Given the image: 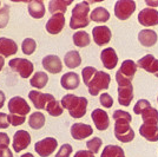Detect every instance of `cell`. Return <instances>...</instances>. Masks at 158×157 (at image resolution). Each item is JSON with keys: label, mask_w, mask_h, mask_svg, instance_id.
Instances as JSON below:
<instances>
[{"label": "cell", "mask_w": 158, "mask_h": 157, "mask_svg": "<svg viewBox=\"0 0 158 157\" xmlns=\"http://www.w3.org/2000/svg\"><path fill=\"white\" fill-rule=\"evenodd\" d=\"M112 117L114 119V136L116 138L123 142V143H129L133 141L135 138V131L132 130L130 126V123L132 121L131 115L129 112L123 111V110H116L113 112Z\"/></svg>", "instance_id": "6da1fadb"}, {"label": "cell", "mask_w": 158, "mask_h": 157, "mask_svg": "<svg viewBox=\"0 0 158 157\" xmlns=\"http://www.w3.org/2000/svg\"><path fill=\"white\" fill-rule=\"evenodd\" d=\"M61 106L67 109L70 116L73 118H81L85 116L87 109V99L85 97H78L76 95H65L61 98Z\"/></svg>", "instance_id": "7a4b0ae2"}, {"label": "cell", "mask_w": 158, "mask_h": 157, "mask_svg": "<svg viewBox=\"0 0 158 157\" xmlns=\"http://www.w3.org/2000/svg\"><path fill=\"white\" fill-rule=\"evenodd\" d=\"M89 12H90V2L89 1H83V2L77 4L72 10L70 27L72 30H78V28H84V27L89 26V24H90Z\"/></svg>", "instance_id": "3957f363"}, {"label": "cell", "mask_w": 158, "mask_h": 157, "mask_svg": "<svg viewBox=\"0 0 158 157\" xmlns=\"http://www.w3.org/2000/svg\"><path fill=\"white\" fill-rule=\"evenodd\" d=\"M116 80L118 84V102L123 106H129L133 99L132 80L122 76L118 71L116 73Z\"/></svg>", "instance_id": "277c9868"}, {"label": "cell", "mask_w": 158, "mask_h": 157, "mask_svg": "<svg viewBox=\"0 0 158 157\" xmlns=\"http://www.w3.org/2000/svg\"><path fill=\"white\" fill-rule=\"evenodd\" d=\"M110 82H111V77L109 73L104 71H97L86 86L91 96H97L102 90H106L109 87Z\"/></svg>", "instance_id": "5b68a950"}, {"label": "cell", "mask_w": 158, "mask_h": 157, "mask_svg": "<svg viewBox=\"0 0 158 157\" xmlns=\"http://www.w3.org/2000/svg\"><path fill=\"white\" fill-rule=\"evenodd\" d=\"M10 67L13 70V71L18 72L23 78H30V76L32 74L33 72V66L32 62H30L28 59L25 58H14L11 59L10 63H8Z\"/></svg>", "instance_id": "8992f818"}, {"label": "cell", "mask_w": 158, "mask_h": 157, "mask_svg": "<svg viewBox=\"0 0 158 157\" xmlns=\"http://www.w3.org/2000/svg\"><path fill=\"white\" fill-rule=\"evenodd\" d=\"M136 10V2L132 0H119L114 5V15L119 20H126Z\"/></svg>", "instance_id": "52a82bcc"}, {"label": "cell", "mask_w": 158, "mask_h": 157, "mask_svg": "<svg viewBox=\"0 0 158 157\" xmlns=\"http://www.w3.org/2000/svg\"><path fill=\"white\" fill-rule=\"evenodd\" d=\"M8 111L11 115H15V116H21V117H26L27 113H30L31 108L27 104V102L23 97H13L8 102Z\"/></svg>", "instance_id": "ba28073f"}, {"label": "cell", "mask_w": 158, "mask_h": 157, "mask_svg": "<svg viewBox=\"0 0 158 157\" xmlns=\"http://www.w3.org/2000/svg\"><path fill=\"white\" fill-rule=\"evenodd\" d=\"M58 142L53 137H46L41 141H38L34 145V150L40 157H48L57 149Z\"/></svg>", "instance_id": "9c48e42d"}, {"label": "cell", "mask_w": 158, "mask_h": 157, "mask_svg": "<svg viewBox=\"0 0 158 157\" xmlns=\"http://www.w3.org/2000/svg\"><path fill=\"white\" fill-rule=\"evenodd\" d=\"M28 98L32 102L33 106L35 109H38V110H43L44 109L45 110L47 104L51 100H53L54 97H53L52 95H50V93H43V92L37 91V90H32L28 93Z\"/></svg>", "instance_id": "30bf717a"}, {"label": "cell", "mask_w": 158, "mask_h": 157, "mask_svg": "<svg viewBox=\"0 0 158 157\" xmlns=\"http://www.w3.org/2000/svg\"><path fill=\"white\" fill-rule=\"evenodd\" d=\"M138 21L143 26H156L158 25V12L153 8H144L139 12Z\"/></svg>", "instance_id": "8fae6325"}, {"label": "cell", "mask_w": 158, "mask_h": 157, "mask_svg": "<svg viewBox=\"0 0 158 157\" xmlns=\"http://www.w3.org/2000/svg\"><path fill=\"white\" fill-rule=\"evenodd\" d=\"M65 26V17L63 13L53 14L46 23V31L50 34H58Z\"/></svg>", "instance_id": "7c38bea8"}, {"label": "cell", "mask_w": 158, "mask_h": 157, "mask_svg": "<svg viewBox=\"0 0 158 157\" xmlns=\"http://www.w3.org/2000/svg\"><path fill=\"white\" fill-rule=\"evenodd\" d=\"M31 143V135L26 130H18L13 136V149L15 152L25 150Z\"/></svg>", "instance_id": "4fadbf2b"}, {"label": "cell", "mask_w": 158, "mask_h": 157, "mask_svg": "<svg viewBox=\"0 0 158 157\" xmlns=\"http://www.w3.org/2000/svg\"><path fill=\"white\" fill-rule=\"evenodd\" d=\"M92 37L97 45L103 46L111 40L112 33L107 26H96L92 30Z\"/></svg>", "instance_id": "5bb4252c"}, {"label": "cell", "mask_w": 158, "mask_h": 157, "mask_svg": "<svg viewBox=\"0 0 158 157\" xmlns=\"http://www.w3.org/2000/svg\"><path fill=\"white\" fill-rule=\"evenodd\" d=\"M41 63H43L44 69L50 72V73H52V74H57V73H59L63 70L61 60L56 54H48L46 57H44Z\"/></svg>", "instance_id": "9a60e30c"}, {"label": "cell", "mask_w": 158, "mask_h": 157, "mask_svg": "<svg viewBox=\"0 0 158 157\" xmlns=\"http://www.w3.org/2000/svg\"><path fill=\"white\" fill-rule=\"evenodd\" d=\"M93 134V129L91 125L84 124V123H74L71 126V136L77 141L85 139L86 137L91 136Z\"/></svg>", "instance_id": "2e32d148"}, {"label": "cell", "mask_w": 158, "mask_h": 157, "mask_svg": "<svg viewBox=\"0 0 158 157\" xmlns=\"http://www.w3.org/2000/svg\"><path fill=\"white\" fill-rule=\"evenodd\" d=\"M100 59H102V63L105 69L112 70L114 69L117 64H118V57H117V53L116 51L112 49V47H107L104 49L102 53H100Z\"/></svg>", "instance_id": "e0dca14e"}, {"label": "cell", "mask_w": 158, "mask_h": 157, "mask_svg": "<svg viewBox=\"0 0 158 157\" xmlns=\"http://www.w3.org/2000/svg\"><path fill=\"white\" fill-rule=\"evenodd\" d=\"M91 117H92V121L96 128L100 131H104L109 128L110 125V119H109V116L106 111L102 110V109H96L93 110L92 113H91Z\"/></svg>", "instance_id": "ac0fdd59"}, {"label": "cell", "mask_w": 158, "mask_h": 157, "mask_svg": "<svg viewBox=\"0 0 158 157\" xmlns=\"http://www.w3.org/2000/svg\"><path fill=\"white\" fill-rule=\"evenodd\" d=\"M137 65L145 71L155 74L158 78V59L155 58L152 54H146L143 58H140L137 63Z\"/></svg>", "instance_id": "d6986e66"}, {"label": "cell", "mask_w": 158, "mask_h": 157, "mask_svg": "<svg viewBox=\"0 0 158 157\" xmlns=\"http://www.w3.org/2000/svg\"><path fill=\"white\" fill-rule=\"evenodd\" d=\"M17 51H18V45L14 40L5 38V37L0 38V56L1 57H11L15 54Z\"/></svg>", "instance_id": "ffe728a7"}, {"label": "cell", "mask_w": 158, "mask_h": 157, "mask_svg": "<svg viewBox=\"0 0 158 157\" xmlns=\"http://www.w3.org/2000/svg\"><path fill=\"white\" fill-rule=\"evenodd\" d=\"M79 76L76 72H67L65 74H63V77L60 79V84L65 90H74L79 86Z\"/></svg>", "instance_id": "44dd1931"}, {"label": "cell", "mask_w": 158, "mask_h": 157, "mask_svg": "<svg viewBox=\"0 0 158 157\" xmlns=\"http://www.w3.org/2000/svg\"><path fill=\"white\" fill-rule=\"evenodd\" d=\"M138 40L139 43L143 46H146V47H151L153 46L158 40L157 33L152 30H142L140 32L138 33Z\"/></svg>", "instance_id": "7402d4cb"}, {"label": "cell", "mask_w": 158, "mask_h": 157, "mask_svg": "<svg viewBox=\"0 0 158 157\" xmlns=\"http://www.w3.org/2000/svg\"><path fill=\"white\" fill-rule=\"evenodd\" d=\"M139 134L150 142H157L158 141V125L153 124H144L140 125Z\"/></svg>", "instance_id": "603a6c76"}, {"label": "cell", "mask_w": 158, "mask_h": 157, "mask_svg": "<svg viewBox=\"0 0 158 157\" xmlns=\"http://www.w3.org/2000/svg\"><path fill=\"white\" fill-rule=\"evenodd\" d=\"M137 67H138L137 63H135L133 60L127 59V60H124V62L122 63L120 69L118 70V72L122 74V76H124L125 78L132 80V78H133V77H135V74H136Z\"/></svg>", "instance_id": "cb8c5ba5"}, {"label": "cell", "mask_w": 158, "mask_h": 157, "mask_svg": "<svg viewBox=\"0 0 158 157\" xmlns=\"http://www.w3.org/2000/svg\"><path fill=\"white\" fill-rule=\"evenodd\" d=\"M28 13L34 19H41L45 15V5L43 1L35 0L28 2Z\"/></svg>", "instance_id": "d4e9b609"}, {"label": "cell", "mask_w": 158, "mask_h": 157, "mask_svg": "<svg viewBox=\"0 0 158 157\" xmlns=\"http://www.w3.org/2000/svg\"><path fill=\"white\" fill-rule=\"evenodd\" d=\"M72 0H52L48 4V10L52 14H58L66 12V8L69 5H71Z\"/></svg>", "instance_id": "484cf974"}, {"label": "cell", "mask_w": 158, "mask_h": 157, "mask_svg": "<svg viewBox=\"0 0 158 157\" xmlns=\"http://www.w3.org/2000/svg\"><path fill=\"white\" fill-rule=\"evenodd\" d=\"M48 82V76L46 72H35L33 74V77L30 79V84L32 85V87H37V89H43L45 87Z\"/></svg>", "instance_id": "4316f807"}, {"label": "cell", "mask_w": 158, "mask_h": 157, "mask_svg": "<svg viewBox=\"0 0 158 157\" xmlns=\"http://www.w3.org/2000/svg\"><path fill=\"white\" fill-rule=\"evenodd\" d=\"M64 63L69 69H76L81 64V57L78 51H70L65 54Z\"/></svg>", "instance_id": "83f0119b"}, {"label": "cell", "mask_w": 158, "mask_h": 157, "mask_svg": "<svg viewBox=\"0 0 158 157\" xmlns=\"http://www.w3.org/2000/svg\"><path fill=\"white\" fill-rule=\"evenodd\" d=\"M90 18L94 23H105V21L110 19V13L104 7H97L91 12Z\"/></svg>", "instance_id": "f1b7e54d"}, {"label": "cell", "mask_w": 158, "mask_h": 157, "mask_svg": "<svg viewBox=\"0 0 158 157\" xmlns=\"http://www.w3.org/2000/svg\"><path fill=\"white\" fill-rule=\"evenodd\" d=\"M142 118H143V122L144 124H153L157 125L158 124V111L155 109V108H148L146 110L142 112Z\"/></svg>", "instance_id": "f546056e"}, {"label": "cell", "mask_w": 158, "mask_h": 157, "mask_svg": "<svg viewBox=\"0 0 158 157\" xmlns=\"http://www.w3.org/2000/svg\"><path fill=\"white\" fill-rule=\"evenodd\" d=\"M45 116L41 113V112L37 111V112H33L32 115L30 116V118H28V125L32 128V129H34V130H39V129H41L43 126H44V124H45Z\"/></svg>", "instance_id": "4dcf8cb0"}, {"label": "cell", "mask_w": 158, "mask_h": 157, "mask_svg": "<svg viewBox=\"0 0 158 157\" xmlns=\"http://www.w3.org/2000/svg\"><path fill=\"white\" fill-rule=\"evenodd\" d=\"M100 157H126L124 155V150L118 145H106L102 152Z\"/></svg>", "instance_id": "1f68e13d"}, {"label": "cell", "mask_w": 158, "mask_h": 157, "mask_svg": "<svg viewBox=\"0 0 158 157\" xmlns=\"http://www.w3.org/2000/svg\"><path fill=\"white\" fill-rule=\"evenodd\" d=\"M90 36L85 31H78L73 34V44L78 47H85L90 44Z\"/></svg>", "instance_id": "d6a6232c"}, {"label": "cell", "mask_w": 158, "mask_h": 157, "mask_svg": "<svg viewBox=\"0 0 158 157\" xmlns=\"http://www.w3.org/2000/svg\"><path fill=\"white\" fill-rule=\"evenodd\" d=\"M45 110H46L51 116H53V117H58V116H60V115L63 113L64 108L61 106V103H60L59 100H57V99L54 98L53 100H51V102L47 104Z\"/></svg>", "instance_id": "836d02e7"}, {"label": "cell", "mask_w": 158, "mask_h": 157, "mask_svg": "<svg viewBox=\"0 0 158 157\" xmlns=\"http://www.w3.org/2000/svg\"><path fill=\"white\" fill-rule=\"evenodd\" d=\"M21 49H23V52L25 53L26 56L32 54L35 49H37V43L35 40L32 38H26V39L23 40V44H21Z\"/></svg>", "instance_id": "e575fe53"}, {"label": "cell", "mask_w": 158, "mask_h": 157, "mask_svg": "<svg viewBox=\"0 0 158 157\" xmlns=\"http://www.w3.org/2000/svg\"><path fill=\"white\" fill-rule=\"evenodd\" d=\"M102 144H103V142H102L100 138L93 137V138H91L90 141H87L86 146H87L89 151H91L92 154H97L99 151V149H100V146H102Z\"/></svg>", "instance_id": "d590c367"}, {"label": "cell", "mask_w": 158, "mask_h": 157, "mask_svg": "<svg viewBox=\"0 0 158 157\" xmlns=\"http://www.w3.org/2000/svg\"><path fill=\"white\" fill-rule=\"evenodd\" d=\"M98 71L97 69H94L92 66H86L83 69V71H81V76H83V80H84V84L87 85L89 84V82L92 79V77L96 74V72Z\"/></svg>", "instance_id": "8d00e7d4"}, {"label": "cell", "mask_w": 158, "mask_h": 157, "mask_svg": "<svg viewBox=\"0 0 158 157\" xmlns=\"http://www.w3.org/2000/svg\"><path fill=\"white\" fill-rule=\"evenodd\" d=\"M10 19V7L5 5L2 8H0V28L6 27Z\"/></svg>", "instance_id": "74e56055"}, {"label": "cell", "mask_w": 158, "mask_h": 157, "mask_svg": "<svg viewBox=\"0 0 158 157\" xmlns=\"http://www.w3.org/2000/svg\"><path fill=\"white\" fill-rule=\"evenodd\" d=\"M151 104H150V102L149 100H146V99H139L138 102L136 103V105L133 106V112L136 113V115H142V112L146 110L148 108H150Z\"/></svg>", "instance_id": "f35d334b"}, {"label": "cell", "mask_w": 158, "mask_h": 157, "mask_svg": "<svg viewBox=\"0 0 158 157\" xmlns=\"http://www.w3.org/2000/svg\"><path fill=\"white\" fill-rule=\"evenodd\" d=\"M71 154H72V145L71 144H63L54 157H70Z\"/></svg>", "instance_id": "ab89813d"}, {"label": "cell", "mask_w": 158, "mask_h": 157, "mask_svg": "<svg viewBox=\"0 0 158 157\" xmlns=\"http://www.w3.org/2000/svg\"><path fill=\"white\" fill-rule=\"evenodd\" d=\"M99 100H100V104L103 105L104 108H111L113 105V98L109 93H102L100 97H99Z\"/></svg>", "instance_id": "60d3db41"}, {"label": "cell", "mask_w": 158, "mask_h": 157, "mask_svg": "<svg viewBox=\"0 0 158 157\" xmlns=\"http://www.w3.org/2000/svg\"><path fill=\"white\" fill-rule=\"evenodd\" d=\"M8 121L13 126H18V125L24 124V122L26 121V117H21V116H15V115H8Z\"/></svg>", "instance_id": "b9f144b4"}, {"label": "cell", "mask_w": 158, "mask_h": 157, "mask_svg": "<svg viewBox=\"0 0 158 157\" xmlns=\"http://www.w3.org/2000/svg\"><path fill=\"white\" fill-rule=\"evenodd\" d=\"M10 121H8V115L0 112V129H7L10 126Z\"/></svg>", "instance_id": "7bdbcfd3"}, {"label": "cell", "mask_w": 158, "mask_h": 157, "mask_svg": "<svg viewBox=\"0 0 158 157\" xmlns=\"http://www.w3.org/2000/svg\"><path fill=\"white\" fill-rule=\"evenodd\" d=\"M10 145V137L5 132H0V149L8 148Z\"/></svg>", "instance_id": "ee69618b"}, {"label": "cell", "mask_w": 158, "mask_h": 157, "mask_svg": "<svg viewBox=\"0 0 158 157\" xmlns=\"http://www.w3.org/2000/svg\"><path fill=\"white\" fill-rule=\"evenodd\" d=\"M73 157H94V154L89 150H78Z\"/></svg>", "instance_id": "f6af8a7d"}, {"label": "cell", "mask_w": 158, "mask_h": 157, "mask_svg": "<svg viewBox=\"0 0 158 157\" xmlns=\"http://www.w3.org/2000/svg\"><path fill=\"white\" fill-rule=\"evenodd\" d=\"M0 157H13V154L8 148H4L0 149Z\"/></svg>", "instance_id": "bcb514c9"}, {"label": "cell", "mask_w": 158, "mask_h": 157, "mask_svg": "<svg viewBox=\"0 0 158 157\" xmlns=\"http://www.w3.org/2000/svg\"><path fill=\"white\" fill-rule=\"evenodd\" d=\"M5 99H6V97H5V93L0 90V109L4 106V103H5Z\"/></svg>", "instance_id": "7dc6e473"}, {"label": "cell", "mask_w": 158, "mask_h": 157, "mask_svg": "<svg viewBox=\"0 0 158 157\" xmlns=\"http://www.w3.org/2000/svg\"><path fill=\"white\" fill-rule=\"evenodd\" d=\"M145 2H146V5H148V6L158 7V1H155V0H153V1H152V0H146Z\"/></svg>", "instance_id": "c3c4849f"}, {"label": "cell", "mask_w": 158, "mask_h": 157, "mask_svg": "<svg viewBox=\"0 0 158 157\" xmlns=\"http://www.w3.org/2000/svg\"><path fill=\"white\" fill-rule=\"evenodd\" d=\"M4 64H5V60H4V57H1V56H0V71L2 70V67H4Z\"/></svg>", "instance_id": "681fc988"}, {"label": "cell", "mask_w": 158, "mask_h": 157, "mask_svg": "<svg viewBox=\"0 0 158 157\" xmlns=\"http://www.w3.org/2000/svg\"><path fill=\"white\" fill-rule=\"evenodd\" d=\"M20 157H34L32 154H30V152H27V154H24V155H21Z\"/></svg>", "instance_id": "f907efd6"}, {"label": "cell", "mask_w": 158, "mask_h": 157, "mask_svg": "<svg viewBox=\"0 0 158 157\" xmlns=\"http://www.w3.org/2000/svg\"><path fill=\"white\" fill-rule=\"evenodd\" d=\"M0 6H1V1H0Z\"/></svg>", "instance_id": "816d5d0a"}, {"label": "cell", "mask_w": 158, "mask_h": 157, "mask_svg": "<svg viewBox=\"0 0 158 157\" xmlns=\"http://www.w3.org/2000/svg\"><path fill=\"white\" fill-rule=\"evenodd\" d=\"M157 100H158V97H157Z\"/></svg>", "instance_id": "f5cc1de1"}]
</instances>
